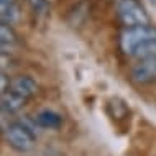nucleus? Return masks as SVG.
Listing matches in <instances>:
<instances>
[{
    "mask_svg": "<svg viewBox=\"0 0 156 156\" xmlns=\"http://www.w3.org/2000/svg\"><path fill=\"white\" fill-rule=\"evenodd\" d=\"M132 79L136 84H153L156 82V56H148L140 59L132 67Z\"/></svg>",
    "mask_w": 156,
    "mask_h": 156,
    "instance_id": "obj_4",
    "label": "nucleus"
},
{
    "mask_svg": "<svg viewBox=\"0 0 156 156\" xmlns=\"http://www.w3.org/2000/svg\"><path fill=\"white\" fill-rule=\"evenodd\" d=\"M8 86H10V79H8L3 73H0V99H2L3 94L8 90Z\"/></svg>",
    "mask_w": 156,
    "mask_h": 156,
    "instance_id": "obj_9",
    "label": "nucleus"
},
{
    "mask_svg": "<svg viewBox=\"0 0 156 156\" xmlns=\"http://www.w3.org/2000/svg\"><path fill=\"white\" fill-rule=\"evenodd\" d=\"M16 43V33L10 25L0 23V49Z\"/></svg>",
    "mask_w": 156,
    "mask_h": 156,
    "instance_id": "obj_8",
    "label": "nucleus"
},
{
    "mask_svg": "<svg viewBox=\"0 0 156 156\" xmlns=\"http://www.w3.org/2000/svg\"><path fill=\"white\" fill-rule=\"evenodd\" d=\"M120 48L125 54L138 59L156 56V28L151 25L125 28L120 35Z\"/></svg>",
    "mask_w": 156,
    "mask_h": 156,
    "instance_id": "obj_1",
    "label": "nucleus"
},
{
    "mask_svg": "<svg viewBox=\"0 0 156 156\" xmlns=\"http://www.w3.org/2000/svg\"><path fill=\"white\" fill-rule=\"evenodd\" d=\"M117 15L126 28L150 25V16L138 0H120L117 3Z\"/></svg>",
    "mask_w": 156,
    "mask_h": 156,
    "instance_id": "obj_2",
    "label": "nucleus"
},
{
    "mask_svg": "<svg viewBox=\"0 0 156 156\" xmlns=\"http://www.w3.org/2000/svg\"><path fill=\"white\" fill-rule=\"evenodd\" d=\"M35 122L38 126L46 130H58L62 125V117L54 110H41L36 113Z\"/></svg>",
    "mask_w": 156,
    "mask_h": 156,
    "instance_id": "obj_7",
    "label": "nucleus"
},
{
    "mask_svg": "<svg viewBox=\"0 0 156 156\" xmlns=\"http://www.w3.org/2000/svg\"><path fill=\"white\" fill-rule=\"evenodd\" d=\"M8 90L13 92V94L23 97V99L30 100L31 97L36 95L38 92V84L31 76H16L10 81Z\"/></svg>",
    "mask_w": 156,
    "mask_h": 156,
    "instance_id": "obj_5",
    "label": "nucleus"
},
{
    "mask_svg": "<svg viewBox=\"0 0 156 156\" xmlns=\"http://www.w3.org/2000/svg\"><path fill=\"white\" fill-rule=\"evenodd\" d=\"M27 102H28L27 99L7 90L3 94V97L0 99V112L5 113V115H15L16 112H20L27 105Z\"/></svg>",
    "mask_w": 156,
    "mask_h": 156,
    "instance_id": "obj_6",
    "label": "nucleus"
},
{
    "mask_svg": "<svg viewBox=\"0 0 156 156\" xmlns=\"http://www.w3.org/2000/svg\"><path fill=\"white\" fill-rule=\"evenodd\" d=\"M5 136L8 145L20 153H27L36 145L35 133L22 122H13V123L8 125L5 130Z\"/></svg>",
    "mask_w": 156,
    "mask_h": 156,
    "instance_id": "obj_3",
    "label": "nucleus"
}]
</instances>
